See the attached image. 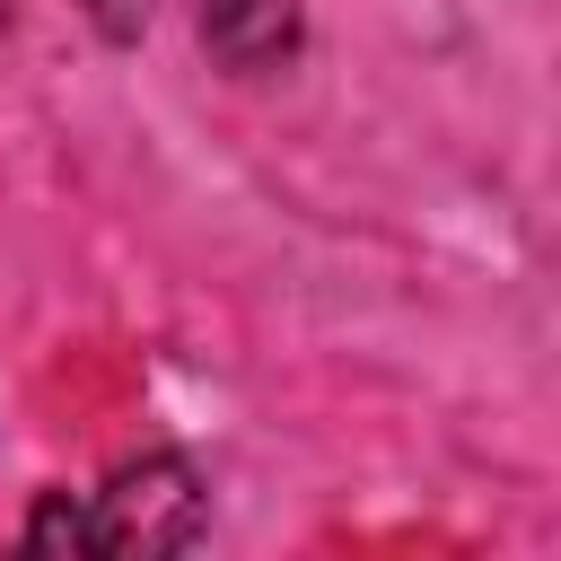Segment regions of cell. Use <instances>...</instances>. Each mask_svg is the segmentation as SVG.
Here are the masks:
<instances>
[{
  "instance_id": "6da1fadb",
  "label": "cell",
  "mask_w": 561,
  "mask_h": 561,
  "mask_svg": "<svg viewBox=\"0 0 561 561\" xmlns=\"http://www.w3.org/2000/svg\"><path fill=\"white\" fill-rule=\"evenodd\" d=\"M202 535V482L184 456H140L105 491H53L26 517V552H184Z\"/></svg>"
},
{
  "instance_id": "7a4b0ae2",
  "label": "cell",
  "mask_w": 561,
  "mask_h": 561,
  "mask_svg": "<svg viewBox=\"0 0 561 561\" xmlns=\"http://www.w3.org/2000/svg\"><path fill=\"white\" fill-rule=\"evenodd\" d=\"M202 44L219 70L254 79V70H280L298 53V0H202Z\"/></svg>"
},
{
  "instance_id": "3957f363",
  "label": "cell",
  "mask_w": 561,
  "mask_h": 561,
  "mask_svg": "<svg viewBox=\"0 0 561 561\" xmlns=\"http://www.w3.org/2000/svg\"><path fill=\"white\" fill-rule=\"evenodd\" d=\"M88 18H96L114 44H131V35L149 26V0H88Z\"/></svg>"
}]
</instances>
